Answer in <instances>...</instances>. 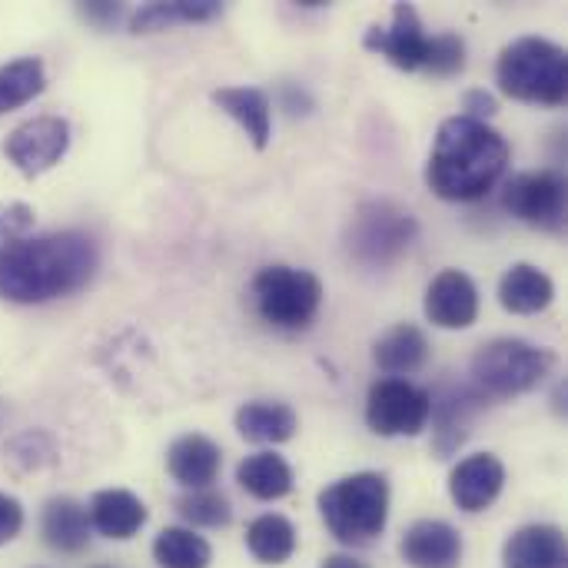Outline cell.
<instances>
[{
  "mask_svg": "<svg viewBox=\"0 0 568 568\" xmlns=\"http://www.w3.org/2000/svg\"><path fill=\"white\" fill-rule=\"evenodd\" d=\"M97 263V243L77 230L10 240L0 246V300L33 306L70 296L93 280Z\"/></svg>",
  "mask_w": 568,
  "mask_h": 568,
  "instance_id": "1",
  "label": "cell"
},
{
  "mask_svg": "<svg viewBox=\"0 0 568 568\" xmlns=\"http://www.w3.org/2000/svg\"><path fill=\"white\" fill-rule=\"evenodd\" d=\"M506 163L509 143L499 130L473 116H449L433 140L426 183L449 203H473L499 183Z\"/></svg>",
  "mask_w": 568,
  "mask_h": 568,
  "instance_id": "2",
  "label": "cell"
},
{
  "mask_svg": "<svg viewBox=\"0 0 568 568\" xmlns=\"http://www.w3.org/2000/svg\"><path fill=\"white\" fill-rule=\"evenodd\" d=\"M320 516L343 546H366L389 523V483L379 473H353L320 493Z\"/></svg>",
  "mask_w": 568,
  "mask_h": 568,
  "instance_id": "3",
  "label": "cell"
},
{
  "mask_svg": "<svg viewBox=\"0 0 568 568\" xmlns=\"http://www.w3.org/2000/svg\"><path fill=\"white\" fill-rule=\"evenodd\" d=\"M496 80L513 100L559 106L568 93L566 50L546 37H519L499 53Z\"/></svg>",
  "mask_w": 568,
  "mask_h": 568,
  "instance_id": "4",
  "label": "cell"
},
{
  "mask_svg": "<svg viewBox=\"0 0 568 568\" xmlns=\"http://www.w3.org/2000/svg\"><path fill=\"white\" fill-rule=\"evenodd\" d=\"M556 369V353L526 339H496L473 356L469 386L483 399H513L532 393Z\"/></svg>",
  "mask_w": 568,
  "mask_h": 568,
  "instance_id": "5",
  "label": "cell"
},
{
  "mask_svg": "<svg viewBox=\"0 0 568 568\" xmlns=\"http://www.w3.org/2000/svg\"><path fill=\"white\" fill-rule=\"evenodd\" d=\"M419 236V223L409 210L389 200H369L356 210L346 230L349 256L363 266H393Z\"/></svg>",
  "mask_w": 568,
  "mask_h": 568,
  "instance_id": "6",
  "label": "cell"
},
{
  "mask_svg": "<svg viewBox=\"0 0 568 568\" xmlns=\"http://www.w3.org/2000/svg\"><path fill=\"white\" fill-rule=\"evenodd\" d=\"M256 313L276 329H306L323 306V283L310 270L263 266L253 280Z\"/></svg>",
  "mask_w": 568,
  "mask_h": 568,
  "instance_id": "7",
  "label": "cell"
},
{
  "mask_svg": "<svg viewBox=\"0 0 568 568\" xmlns=\"http://www.w3.org/2000/svg\"><path fill=\"white\" fill-rule=\"evenodd\" d=\"M429 423V393L406 379H379L366 396V426L376 436H419Z\"/></svg>",
  "mask_w": 568,
  "mask_h": 568,
  "instance_id": "8",
  "label": "cell"
},
{
  "mask_svg": "<svg viewBox=\"0 0 568 568\" xmlns=\"http://www.w3.org/2000/svg\"><path fill=\"white\" fill-rule=\"evenodd\" d=\"M67 150H70V123L50 113L13 126L10 136L3 140V156L13 163V170H20L30 180L53 170L67 156Z\"/></svg>",
  "mask_w": 568,
  "mask_h": 568,
  "instance_id": "9",
  "label": "cell"
},
{
  "mask_svg": "<svg viewBox=\"0 0 568 568\" xmlns=\"http://www.w3.org/2000/svg\"><path fill=\"white\" fill-rule=\"evenodd\" d=\"M503 206L539 230H562L566 223V180L552 170L519 173L506 183Z\"/></svg>",
  "mask_w": 568,
  "mask_h": 568,
  "instance_id": "10",
  "label": "cell"
},
{
  "mask_svg": "<svg viewBox=\"0 0 568 568\" xmlns=\"http://www.w3.org/2000/svg\"><path fill=\"white\" fill-rule=\"evenodd\" d=\"M363 43H366V50L386 57L393 67L413 73V70H426L433 37L426 33V27H423L416 7L396 3V7H393L389 27H369L366 37H363Z\"/></svg>",
  "mask_w": 568,
  "mask_h": 568,
  "instance_id": "11",
  "label": "cell"
},
{
  "mask_svg": "<svg viewBox=\"0 0 568 568\" xmlns=\"http://www.w3.org/2000/svg\"><path fill=\"white\" fill-rule=\"evenodd\" d=\"M483 406H486V399L469 383H446L429 396L433 453L439 459H449L469 439L473 419Z\"/></svg>",
  "mask_w": 568,
  "mask_h": 568,
  "instance_id": "12",
  "label": "cell"
},
{
  "mask_svg": "<svg viewBox=\"0 0 568 568\" xmlns=\"http://www.w3.org/2000/svg\"><path fill=\"white\" fill-rule=\"evenodd\" d=\"M426 316L439 329H469L479 320V290L463 270H443L426 290Z\"/></svg>",
  "mask_w": 568,
  "mask_h": 568,
  "instance_id": "13",
  "label": "cell"
},
{
  "mask_svg": "<svg viewBox=\"0 0 568 568\" xmlns=\"http://www.w3.org/2000/svg\"><path fill=\"white\" fill-rule=\"evenodd\" d=\"M506 486V466L493 453H476L463 459L449 476V496L463 513H486Z\"/></svg>",
  "mask_w": 568,
  "mask_h": 568,
  "instance_id": "14",
  "label": "cell"
},
{
  "mask_svg": "<svg viewBox=\"0 0 568 568\" xmlns=\"http://www.w3.org/2000/svg\"><path fill=\"white\" fill-rule=\"evenodd\" d=\"M399 552L413 568H459L463 536L443 519H423L403 536Z\"/></svg>",
  "mask_w": 568,
  "mask_h": 568,
  "instance_id": "15",
  "label": "cell"
},
{
  "mask_svg": "<svg viewBox=\"0 0 568 568\" xmlns=\"http://www.w3.org/2000/svg\"><path fill=\"white\" fill-rule=\"evenodd\" d=\"M220 463H223L220 446L200 433L180 436L166 453L170 476L186 489H210V483L220 476Z\"/></svg>",
  "mask_w": 568,
  "mask_h": 568,
  "instance_id": "16",
  "label": "cell"
},
{
  "mask_svg": "<svg viewBox=\"0 0 568 568\" xmlns=\"http://www.w3.org/2000/svg\"><path fill=\"white\" fill-rule=\"evenodd\" d=\"M90 526L116 542L133 539L146 526V506L130 489H103L90 503Z\"/></svg>",
  "mask_w": 568,
  "mask_h": 568,
  "instance_id": "17",
  "label": "cell"
},
{
  "mask_svg": "<svg viewBox=\"0 0 568 568\" xmlns=\"http://www.w3.org/2000/svg\"><path fill=\"white\" fill-rule=\"evenodd\" d=\"M210 97L230 120H236L243 126V133L253 140L256 150L270 146L273 113H270V97L260 87H220Z\"/></svg>",
  "mask_w": 568,
  "mask_h": 568,
  "instance_id": "18",
  "label": "cell"
},
{
  "mask_svg": "<svg viewBox=\"0 0 568 568\" xmlns=\"http://www.w3.org/2000/svg\"><path fill=\"white\" fill-rule=\"evenodd\" d=\"M373 359L383 373H389L393 379L399 376H409L416 369L426 366L429 359V339L419 326L413 323H399L393 329H386L376 346H373Z\"/></svg>",
  "mask_w": 568,
  "mask_h": 568,
  "instance_id": "19",
  "label": "cell"
},
{
  "mask_svg": "<svg viewBox=\"0 0 568 568\" xmlns=\"http://www.w3.org/2000/svg\"><path fill=\"white\" fill-rule=\"evenodd\" d=\"M566 536L556 526H526L506 542V568H566Z\"/></svg>",
  "mask_w": 568,
  "mask_h": 568,
  "instance_id": "20",
  "label": "cell"
},
{
  "mask_svg": "<svg viewBox=\"0 0 568 568\" xmlns=\"http://www.w3.org/2000/svg\"><path fill=\"white\" fill-rule=\"evenodd\" d=\"M552 300H556L552 280L539 266H532V263H516L499 280V303L509 313H516V316L542 313V310H549Z\"/></svg>",
  "mask_w": 568,
  "mask_h": 568,
  "instance_id": "21",
  "label": "cell"
},
{
  "mask_svg": "<svg viewBox=\"0 0 568 568\" xmlns=\"http://www.w3.org/2000/svg\"><path fill=\"white\" fill-rule=\"evenodd\" d=\"M236 429L246 443H290L300 429L296 413L286 403H270V399H253L246 406H240L236 413Z\"/></svg>",
  "mask_w": 568,
  "mask_h": 568,
  "instance_id": "22",
  "label": "cell"
},
{
  "mask_svg": "<svg viewBox=\"0 0 568 568\" xmlns=\"http://www.w3.org/2000/svg\"><path fill=\"white\" fill-rule=\"evenodd\" d=\"M43 529V542L57 552H83L90 542V516L77 499H50L40 519Z\"/></svg>",
  "mask_w": 568,
  "mask_h": 568,
  "instance_id": "23",
  "label": "cell"
},
{
  "mask_svg": "<svg viewBox=\"0 0 568 568\" xmlns=\"http://www.w3.org/2000/svg\"><path fill=\"white\" fill-rule=\"evenodd\" d=\"M236 483L260 503H276L293 493V469L276 453H256L240 463Z\"/></svg>",
  "mask_w": 568,
  "mask_h": 568,
  "instance_id": "24",
  "label": "cell"
},
{
  "mask_svg": "<svg viewBox=\"0 0 568 568\" xmlns=\"http://www.w3.org/2000/svg\"><path fill=\"white\" fill-rule=\"evenodd\" d=\"M246 549L263 566H283L296 552V529L286 516H276V513L260 516L246 529Z\"/></svg>",
  "mask_w": 568,
  "mask_h": 568,
  "instance_id": "25",
  "label": "cell"
},
{
  "mask_svg": "<svg viewBox=\"0 0 568 568\" xmlns=\"http://www.w3.org/2000/svg\"><path fill=\"white\" fill-rule=\"evenodd\" d=\"M223 7L216 0H170V3H146L130 17L133 33H153L176 23H203L213 20Z\"/></svg>",
  "mask_w": 568,
  "mask_h": 568,
  "instance_id": "26",
  "label": "cell"
},
{
  "mask_svg": "<svg viewBox=\"0 0 568 568\" xmlns=\"http://www.w3.org/2000/svg\"><path fill=\"white\" fill-rule=\"evenodd\" d=\"M47 87V70L40 57H17L0 67V116L30 103Z\"/></svg>",
  "mask_w": 568,
  "mask_h": 568,
  "instance_id": "27",
  "label": "cell"
},
{
  "mask_svg": "<svg viewBox=\"0 0 568 568\" xmlns=\"http://www.w3.org/2000/svg\"><path fill=\"white\" fill-rule=\"evenodd\" d=\"M153 559L160 568H210L213 549L193 529H163L153 542Z\"/></svg>",
  "mask_w": 568,
  "mask_h": 568,
  "instance_id": "28",
  "label": "cell"
},
{
  "mask_svg": "<svg viewBox=\"0 0 568 568\" xmlns=\"http://www.w3.org/2000/svg\"><path fill=\"white\" fill-rule=\"evenodd\" d=\"M176 509L186 523L203 529H223L233 519L230 499L216 489H190L183 499H176Z\"/></svg>",
  "mask_w": 568,
  "mask_h": 568,
  "instance_id": "29",
  "label": "cell"
},
{
  "mask_svg": "<svg viewBox=\"0 0 568 568\" xmlns=\"http://www.w3.org/2000/svg\"><path fill=\"white\" fill-rule=\"evenodd\" d=\"M7 453H10V463L20 473L43 469V466H53L57 463V446H53V439L43 429H27V433L13 436L10 446H7Z\"/></svg>",
  "mask_w": 568,
  "mask_h": 568,
  "instance_id": "30",
  "label": "cell"
},
{
  "mask_svg": "<svg viewBox=\"0 0 568 568\" xmlns=\"http://www.w3.org/2000/svg\"><path fill=\"white\" fill-rule=\"evenodd\" d=\"M466 67V40L459 33H436L426 60V73L433 77H453Z\"/></svg>",
  "mask_w": 568,
  "mask_h": 568,
  "instance_id": "31",
  "label": "cell"
},
{
  "mask_svg": "<svg viewBox=\"0 0 568 568\" xmlns=\"http://www.w3.org/2000/svg\"><path fill=\"white\" fill-rule=\"evenodd\" d=\"M33 226V210L27 203H7L0 206V243L27 236Z\"/></svg>",
  "mask_w": 568,
  "mask_h": 568,
  "instance_id": "32",
  "label": "cell"
},
{
  "mask_svg": "<svg viewBox=\"0 0 568 568\" xmlns=\"http://www.w3.org/2000/svg\"><path fill=\"white\" fill-rule=\"evenodd\" d=\"M23 529V509L13 496L0 493V546L13 542Z\"/></svg>",
  "mask_w": 568,
  "mask_h": 568,
  "instance_id": "33",
  "label": "cell"
},
{
  "mask_svg": "<svg viewBox=\"0 0 568 568\" xmlns=\"http://www.w3.org/2000/svg\"><path fill=\"white\" fill-rule=\"evenodd\" d=\"M463 116H473V120H489V116H496V110H499V103H496V97L489 93V90H466V97H463Z\"/></svg>",
  "mask_w": 568,
  "mask_h": 568,
  "instance_id": "34",
  "label": "cell"
},
{
  "mask_svg": "<svg viewBox=\"0 0 568 568\" xmlns=\"http://www.w3.org/2000/svg\"><path fill=\"white\" fill-rule=\"evenodd\" d=\"M80 13H83L90 23H97V27H110V23H116V17L123 13V7H120V3L97 0V3H83V7H80Z\"/></svg>",
  "mask_w": 568,
  "mask_h": 568,
  "instance_id": "35",
  "label": "cell"
},
{
  "mask_svg": "<svg viewBox=\"0 0 568 568\" xmlns=\"http://www.w3.org/2000/svg\"><path fill=\"white\" fill-rule=\"evenodd\" d=\"M323 568H366V562H359L353 556H329V559H323Z\"/></svg>",
  "mask_w": 568,
  "mask_h": 568,
  "instance_id": "36",
  "label": "cell"
},
{
  "mask_svg": "<svg viewBox=\"0 0 568 568\" xmlns=\"http://www.w3.org/2000/svg\"><path fill=\"white\" fill-rule=\"evenodd\" d=\"M0 409H3V406H0Z\"/></svg>",
  "mask_w": 568,
  "mask_h": 568,
  "instance_id": "37",
  "label": "cell"
}]
</instances>
